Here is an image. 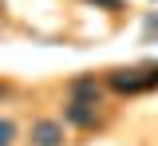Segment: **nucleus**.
<instances>
[{
  "mask_svg": "<svg viewBox=\"0 0 158 146\" xmlns=\"http://www.w3.org/2000/svg\"><path fill=\"white\" fill-rule=\"evenodd\" d=\"M28 142L32 146H63V123L56 119H36L28 130Z\"/></svg>",
  "mask_w": 158,
  "mask_h": 146,
  "instance_id": "1",
  "label": "nucleus"
},
{
  "mask_svg": "<svg viewBox=\"0 0 158 146\" xmlns=\"http://www.w3.org/2000/svg\"><path fill=\"white\" fill-rule=\"evenodd\" d=\"M150 83H158V71H150V75H142V71H118V75H111L115 91H146Z\"/></svg>",
  "mask_w": 158,
  "mask_h": 146,
  "instance_id": "2",
  "label": "nucleus"
},
{
  "mask_svg": "<svg viewBox=\"0 0 158 146\" xmlns=\"http://www.w3.org/2000/svg\"><path fill=\"white\" fill-rule=\"evenodd\" d=\"M67 91H71V99H75V103H87V107H99V95H103L95 79H71Z\"/></svg>",
  "mask_w": 158,
  "mask_h": 146,
  "instance_id": "3",
  "label": "nucleus"
},
{
  "mask_svg": "<svg viewBox=\"0 0 158 146\" xmlns=\"http://www.w3.org/2000/svg\"><path fill=\"white\" fill-rule=\"evenodd\" d=\"M63 119L71 126H91L95 123V107H87V103H75V99H67V107H63Z\"/></svg>",
  "mask_w": 158,
  "mask_h": 146,
  "instance_id": "4",
  "label": "nucleus"
},
{
  "mask_svg": "<svg viewBox=\"0 0 158 146\" xmlns=\"http://www.w3.org/2000/svg\"><path fill=\"white\" fill-rule=\"evenodd\" d=\"M12 138H16V126L8 119H0V146H12Z\"/></svg>",
  "mask_w": 158,
  "mask_h": 146,
  "instance_id": "5",
  "label": "nucleus"
}]
</instances>
